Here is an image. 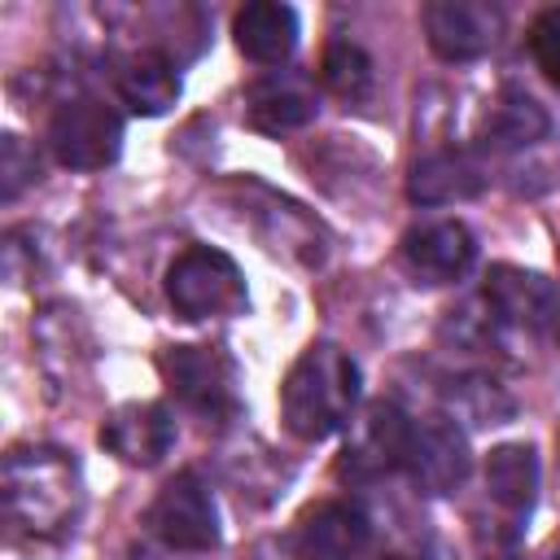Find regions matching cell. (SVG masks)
I'll return each mask as SVG.
<instances>
[{
    "mask_svg": "<svg viewBox=\"0 0 560 560\" xmlns=\"http://www.w3.org/2000/svg\"><path fill=\"white\" fill-rule=\"evenodd\" d=\"M4 521L13 534L26 538H57L79 521L83 508V477L74 455L52 446H22L9 451L0 472Z\"/></svg>",
    "mask_w": 560,
    "mask_h": 560,
    "instance_id": "1",
    "label": "cell"
},
{
    "mask_svg": "<svg viewBox=\"0 0 560 560\" xmlns=\"http://www.w3.org/2000/svg\"><path fill=\"white\" fill-rule=\"evenodd\" d=\"M354 402H359V368L332 341L306 346L280 385L284 429L302 442H324L341 433L354 420Z\"/></svg>",
    "mask_w": 560,
    "mask_h": 560,
    "instance_id": "2",
    "label": "cell"
},
{
    "mask_svg": "<svg viewBox=\"0 0 560 560\" xmlns=\"http://www.w3.org/2000/svg\"><path fill=\"white\" fill-rule=\"evenodd\" d=\"M166 298L184 319H223L249 306L241 267L210 245H188L166 271Z\"/></svg>",
    "mask_w": 560,
    "mask_h": 560,
    "instance_id": "3",
    "label": "cell"
},
{
    "mask_svg": "<svg viewBox=\"0 0 560 560\" xmlns=\"http://www.w3.org/2000/svg\"><path fill=\"white\" fill-rule=\"evenodd\" d=\"M162 381L171 385V394L197 411L201 420L228 424L241 411V394H236V363L219 350V346H171L158 359Z\"/></svg>",
    "mask_w": 560,
    "mask_h": 560,
    "instance_id": "4",
    "label": "cell"
},
{
    "mask_svg": "<svg viewBox=\"0 0 560 560\" xmlns=\"http://www.w3.org/2000/svg\"><path fill=\"white\" fill-rule=\"evenodd\" d=\"M407 442H411V416L389 398L368 402L363 416L350 420V433L337 455V477L376 481L407 464Z\"/></svg>",
    "mask_w": 560,
    "mask_h": 560,
    "instance_id": "5",
    "label": "cell"
},
{
    "mask_svg": "<svg viewBox=\"0 0 560 560\" xmlns=\"http://www.w3.org/2000/svg\"><path fill=\"white\" fill-rule=\"evenodd\" d=\"M48 149L70 171H101L122 149V118L92 96L61 101L48 118Z\"/></svg>",
    "mask_w": 560,
    "mask_h": 560,
    "instance_id": "6",
    "label": "cell"
},
{
    "mask_svg": "<svg viewBox=\"0 0 560 560\" xmlns=\"http://www.w3.org/2000/svg\"><path fill=\"white\" fill-rule=\"evenodd\" d=\"M149 529L153 538H162L171 551H210L219 547V512L214 499L206 490V481L197 472H175L158 499L149 503Z\"/></svg>",
    "mask_w": 560,
    "mask_h": 560,
    "instance_id": "7",
    "label": "cell"
},
{
    "mask_svg": "<svg viewBox=\"0 0 560 560\" xmlns=\"http://www.w3.org/2000/svg\"><path fill=\"white\" fill-rule=\"evenodd\" d=\"M407 477L420 494H451L468 481L472 468V451L464 429L455 424V416H424L411 420V442H407Z\"/></svg>",
    "mask_w": 560,
    "mask_h": 560,
    "instance_id": "8",
    "label": "cell"
},
{
    "mask_svg": "<svg viewBox=\"0 0 560 560\" xmlns=\"http://www.w3.org/2000/svg\"><path fill=\"white\" fill-rule=\"evenodd\" d=\"M368 547L372 521L346 499H324L306 508L289 534V560H363Z\"/></svg>",
    "mask_w": 560,
    "mask_h": 560,
    "instance_id": "9",
    "label": "cell"
},
{
    "mask_svg": "<svg viewBox=\"0 0 560 560\" xmlns=\"http://www.w3.org/2000/svg\"><path fill=\"white\" fill-rule=\"evenodd\" d=\"M424 35L442 61H477L503 35V9L486 0H429Z\"/></svg>",
    "mask_w": 560,
    "mask_h": 560,
    "instance_id": "10",
    "label": "cell"
},
{
    "mask_svg": "<svg viewBox=\"0 0 560 560\" xmlns=\"http://www.w3.org/2000/svg\"><path fill=\"white\" fill-rule=\"evenodd\" d=\"M477 258V241L459 219H424L402 232L398 262L416 284H451Z\"/></svg>",
    "mask_w": 560,
    "mask_h": 560,
    "instance_id": "11",
    "label": "cell"
},
{
    "mask_svg": "<svg viewBox=\"0 0 560 560\" xmlns=\"http://www.w3.org/2000/svg\"><path fill=\"white\" fill-rule=\"evenodd\" d=\"M481 298H486V306L494 311L499 324H512V328H525V332H542L560 319V289L542 271H529V267H516V262L490 267Z\"/></svg>",
    "mask_w": 560,
    "mask_h": 560,
    "instance_id": "12",
    "label": "cell"
},
{
    "mask_svg": "<svg viewBox=\"0 0 560 560\" xmlns=\"http://www.w3.org/2000/svg\"><path fill=\"white\" fill-rule=\"evenodd\" d=\"M101 446L131 468H153L175 446V420L162 402H122L105 416Z\"/></svg>",
    "mask_w": 560,
    "mask_h": 560,
    "instance_id": "13",
    "label": "cell"
},
{
    "mask_svg": "<svg viewBox=\"0 0 560 560\" xmlns=\"http://www.w3.org/2000/svg\"><path fill=\"white\" fill-rule=\"evenodd\" d=\"M319 109V92L306 74L298 70H271L262 74L258 83H249L245 92V114H249V127L267 131V136H280V131H298L315 118Z\"/></svg>",
    "mask_w": 560,
    "mask_h": 560,
    "instance_id": "14",
    "label": "cell"
},
{
    "mask_svg": "<svg viewBox=\"0 0 560 560\" xmlns=\"http://www.w3.org/2000/svg\"><path fill=\"white\" fill-rule=\"evenodd\" d=\"M486 184H490L486 162L472 149H438L411 166L407 197L416 206H455V201L477 197Z\"/></svg>",
    "mask_w": 560,
    "mask_h": 560,
    "instance_id": "15",
    "label": "cell"
},
{
    "mask_svg": "<svg viewBox=\"0 0 560 560\" xmlns=\"http://www.w3.org/2000/svg\"><path fill=\"white\" fill-rule=\"evenodd\" d=\"M114 88L122 105L140 118H158L179 101V74L175 61L158 48H136L114 66Z\"/></svg>",
    "mask_w": 560,
    "mask_h": 560,
    "instance_id": "16",
    "label": "cell"
},
{
    "mask_svg": "<svg viewBox=\"0 0 560 560\" xmlns=\"http://www.w3.org/2000/svg\"><path fill=\"white\" fill-rule=\"evenodd\" d=\"M486 499L512 521V529L534 512L538 499V451L529 442H503L486 459Z\"/></svg>",
    "mask_w": 560,
    "mask_h": 560,
    "instance_id": "17",
    "label": "cell"
},
{
    "mask_svg": "<svg viewBox=\"0 0 560 560\" xmlns=\"http://www.w3.org/2000/svg\"><path fill=\"white\" fill-rule=\"evenodd\" d=\"M236 48L258 66H280L298 48V13L276 0H254L232 18Z\"/></svg>",
    "mask_w": 560,
    "mask_h": 560,
    "instance_id": "18",
    "label": "cell"
},
{
    "mask_svg": "<svg viewBox=\"0 0 560 560\" xmlns=\"http://www.w3.org/2000/svg\"><path fill=\"white\" fill-rule=\"evenodd\" d=\"M547 127H551L547 122V109L529 92H516V88H508L490 105V114H486V140L494 149H525V144L542 140Z\"/></svg>",
    "mask_w": 560,
    "mask_h": 560,
    "instance_id": "19",
    "label": "cell"
},
{
    "mask_svg": "<svg viewBox=\"0 0 560 560\" xmlns=\"http://www.w3.org/2000/svg\"><path fill=\"white\" fill-rule=\"evenodd\" d=\"M324 88L341 101H363L372 92V57L354 39H332L324 48Z\"/></svg>",
    "mask_w": 560,
    "mask_h": 560,
    "instance_id": "20",
    "label": "cell"
},
{
    "mask_svg": "<svg viewBox=\"0 0 560 560\" xmlns=\"http://www.w3.org/2000/svg\"><path fill=\"white\" fill-rule=\"evenodd\" d=\"M451 402H455V411L468 416L472 424H503V420L512 416V398H508L494 381H486V376L459 381V385L451 389Z\"/></svg>",
    "mask_w": 560,
    "mask_h": 560,
    "instance_id": "21",
    "label": "cell"
},
{
    "mask_svg": "<svg viewBox=\"0 0 560 560\" xmlns=\"http://www.w3.org/2000/svg\"><path fill=\"white\" fill-rule=\"evenodd\" d=\"M39 179V162H35V149H26L22 136H4L0 140V197L4 201H18V192L26 184Z\"/></svg>",
    "mask_w": 560,
    "mask_h": 560,
    "instance_id": "22",
    "label": "cell"
},
{
    "mask_svg": "<svg viewBox=\"0 0 560 560\" xmlns=\"http://www.w3.org/2000/svg\"><path fill=\"white\" fill-rule=\"evenodd\" d=\"M529 48H534V61L538 70L560 88V4L542 9L529 26Z\"/></svg>",
    "mask_w": 560,
    "mask_h": 560,
    "instance_id": "23",
    "label": "cell"
},
{
    "mask_svg": "<svg viewBox=\"0 0 560 560\" xmlns=\"http://www.w3.org/2000/svg\"><path fill=\"white\" fill-rule=\"evenodd\" d=\"M385 560H407V556H385Z\"/></svg>",
    "mask_w": 560,
    "mask_h": 560,
    "instance_id": "24",
    "label": "cell"
}]
</instances>
